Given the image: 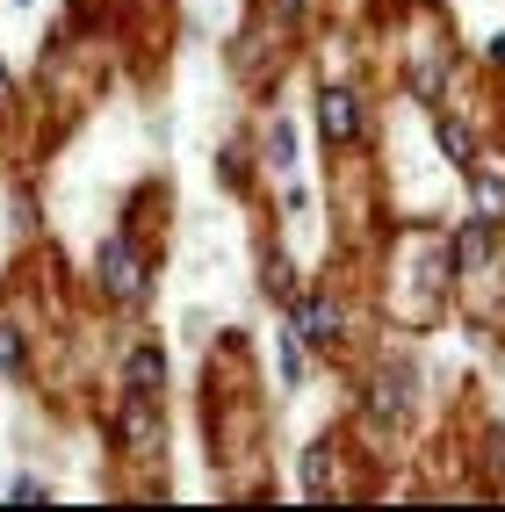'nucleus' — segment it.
Returning <instances> with one entry per match:
<instances>
[{
	"mask_svg": "<svg viewBox=\"0 0 505 512\" xmlns=\"http://www.w3.org/2000/svg\"><path fill=\"white\" fill-rule=\"evenodd\" d=\"M282 8H289V15H296V8H303V0H282Z\"/></svg>",
	"mask_w": 505,
	"mask_h": 512,
	"instance_id": "nucleus-15",
	"label": "nucleus"
},
{
	"mask_svg": "<svg viewBox=\"0 0 505 512\" xmlns=\"http://www.w3.org/2000/svg\"><path fill=\"white\" fill-rule=\"evenodd\" d=\"M477 210H484V217L505 210V174H477Z\"/></svg>",
	"mask_w": 505,
	"mask_h": 512,
	"instance_id": "nucleus-8",
	"label": "nucleus"
},
{
	"mask_svg": "<svg viewBox=\"0 0 505 512\" xmlns=\"http://www.w3.org/2000/svg\"><path fill=\"white\" fill-rule=\"evenodd\" d=\"M267 159H275V166H296V130H275V138H267Z\"/></svg>",
	"mask_w": 505,
	"mask_h": 512,
	"instance_id": "nucleus-11",
	"label": "nucleus"
},
{
	"mask_svg": "<svg viewBox=\"0 0 505 512\" xmlns=\"http://www.w3.org/2000/svg\"><path fill=\"white\" fill-rule=\"evenodd\" d=\"M0 94H8V73H0Z\"/></svg>",
	"mask_w": 505,
	"mask_h": 512,
	"instance_id": "nucleus-16",
	"label": "nucleus"
},
{
	"mask_svg": "<svg viewBox=\"0 0 505 512\" xmlns=\"http://www.w3.org/2000/svg\"><path fill=\"white\" fill-rule=\"evenodd\" d=\"M491 469H498V476H505V433H498V440H491Z\"/></svg>",
	"mask_w": 505,
	"mask_h": 512,
	"instance_id": "nucleus-14",
	"label": "nucleus"
},
{
	"mask_svg": "<svg viewBox=\"0 0 505 512\" xmlns=\"http://www.w3.org/2000/svg\"><path fill=\"white\" fill-rule=\"evenodd\" d=\"M260 275H267V289H275V296H289V253L267 246V267H260Z\"/></svg>",
	"mask_w": 505,
	"mask_h": 512,
	"instance_id": "nucleus-9",
	"label": "nucleus"
},
{
	"mask_svg": "<svg viewBox=\"0 0 505 512\" xmlns=\"http://www.w3.org/2000/svg\"><path fill=\"white\" fill-rule=\"evenodd\" d=\"M15 354H22V332H15L8 318H0V375H8V368H15Z\"/></svg>",
	"mask_w": 505,
	"mask_h": 512,
	"instance_id": "nucleus-12",
	"label": "nucleus"
},
{
	"mask_svg": "<svg viewBox=\"0 0 505 512\" xmlns=\"http://www.w3.org/2000/svg\"><path fill=\"white\" fill-rule=\"evenodd\" d=\"M318 123H325V138H332V145H354V130H361L354 87H325V94H318Z\"/></svg>",
	"mask_w": 505,
	"mask_h": 512,
	"instance_id": "nucleus-2",
	"label": "nucleus"
},
{
	"mask_svg": "<svg viewBox=\"0 0 505 512\" xmlns=\"http://www.w3.org/2000/svg\"><path fill=\"white\" fill-rule=\"evenodd\" d=\"M123 440H152V412H145V404H130V412H123Z\"/></svg>",
	"mask_w": 505,
	"mask_h": 512,
	"instance_id": "nucleus-10",
	"label": "nucleus"
},
{
	"mask_svg": "<svg viewBox=\"0 0 505 512\" xmlns=\"http://www.w3.org/2000/svg\"><path fill=\"white\" fill-rule=\"evenodd\" d=\"M296 339H318V347H332V339H340V311H332L325 296H296Z\"/></svg>",
	"mask_w": 505,
	"mask_h": 512,
	"instance_id": "nucleus-4",
	"label": "nucleus"
},
{
	"mask_svg": "<svg viewBox=\"0 0 505 512\" xmlns=\"http://www.w3.org/2000/svg\"><path fill=\"white\" fill-rule=\"evenodd\" d=\"M404 412H412V368H383L376 375V419L404 426Z\"/></svg>",
	"mask_w": 505,
	"mask_h": 512,
	"instance_id": "nucleus-3",
	"label": "nucleus"
},
{
	"mask_svg": "<svg viewBox=\"0 0 505 512\" xmlns=\"http://www.w3.org/2000/svg\"><path fill=\"white\" fill-rule=\"evenodd\" d=\"M101 289H109L116 303H138V296H145V267L130 260L123 238H109V246H101Z\"/></svg>",
	"mask_w": 505,
	"mask_h": 512,
	"instance_id": "nucleus-1",
	"label": "nucleus"
},
{
	"mask_svg": "<svg viewBox=\"0 0 505 512\" xmlns=\"http://www.w3.org/2000/svg\"><path fill=\"white\" fill-rule=\"evenodd\" d=\"M441 152H448L455 166H477V138H469V123H455V116H441Z\"/></svg>",
	"mask_w": 505,
	"mask_h": 512,
	"instance_id": "nucleus-6",
	"label": "nucleus"
},
{
	"mask_svg": "<svg viewBox=\"0 0 505 512\" xmlns=\"http://www.w3.org/2000/svg\"><path fill=\"white\" fill-rule=\"evenodd\" d=\"M491 253H498V231H491V217L462 224V238H455V267H484Z\"/></svg>",
	"mask_w": 505,
	"mask_h": 512,
	"instance_id": "nucleus-5",
	"label": "nucleus"
},
{
	"mask_svg": "<svg viewBox=\"0 0 505 512\" xmlns=\"http://www.w3.org/2000/svg\"><path fill=\"white\" fill-rule=\"evenodd\" d=\"M123 375H130V390H159V347H138L123 361Z\"/></svg>",
	"mask_w": 505,
	"mask_h": 512,
	"instance_id": "nucleus-7",
	"label": "nucleus"
},
{
	"mask_svg": "<svg viewBox=\"0 0 505 512\" xmlns=\"http://www.w3.org/2000/svg\"><path fill=\"white\" fill-rule=\"evenodd\" d=\"M282 375H289V383H303V347H296V339L282 347Z\"/></svg>",
	"mask_w": 505,
	"mask_h": 512,
	"instance_id": "nucleus-13",
	"label": "nucleus"
}]
</instances>
